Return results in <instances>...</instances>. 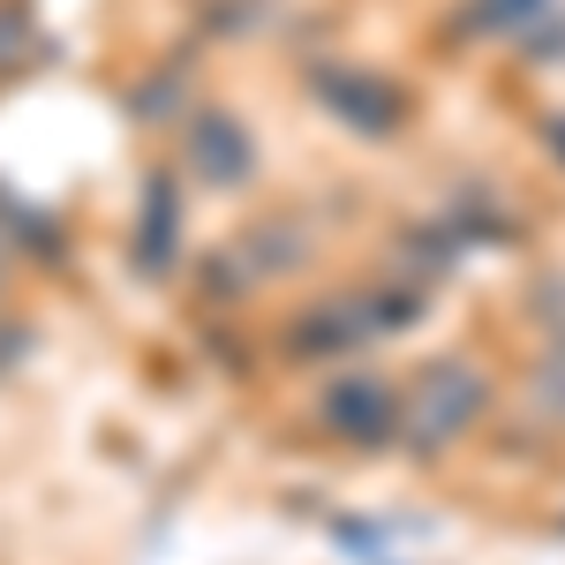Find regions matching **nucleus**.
Returning <instances> with one entry per match:
<instances>
[{
	"label": "nucleus",
	"mask_w": 565,
	"mask_h": 565,
	"mask_svg": "<svg viewBox=\"0 0 565 565\" xmlns=\"http://www.w3.org/2000/svg\"><path fill=\"white\" fill-rule=\"evenodd\" d=\"M362 84H370V76H324V98H332L340 114H354L362 129H385V121H392V98H370Z\"/></svg>",
	"instance_id": "4"
},
{
	"label": "nucleus",
	"mask_w": 565,
	"mask_h": 565,
	"mask_svg": "<svg viewBox=\"0 0 565 565\" xmlns=\"http://www.w3.org/2000/svg\"><path fill=\"white\" fill-rule=\"evenodd\" d=\"M324 415L340 423L348 437H385L392 430V415H399V399H392L377 377H348V385L324 399Z\"/></svg>",
	"instance_id": "2"
},
{
	"label": "nucleus",
	"mask_w": 565,
	"mask_h": 565,
	"mask_svg": "<svg viewBox=\"0 0 565 565\" xmlns=\"http://www.w3.org/2000/svg\"><path fill=\"white\" fill-rule=\"evenodd\" d=\"M143 204H151V212H143V249H136V257H143V271H159V242L174 249V189H167V181H151V196H143Z\"/></svg>",
	"instance_id": "5"
},
{
	"label": "nucleus",
	"mask_w": 565,
	"mask_h": 565,
	"mask_svg": "<svg viewBox=\"0 0 565 565\" xmlns=\"http://www.w3.org/2000/svg\"><path fill=\"white\" fill-rule=\"evenodd\" d=\"M196 167H204V181H242L249 174L242 129H234V121H204V129H196Z\"/></svg>",
	"instance_id": "3"
},
{
	"label": "nucleus",
	"mask_w": 565,
	"mask_h": 565,
	"mask_svg": "<svg viewBox=\"0 0 565 565\" xmlns=\"http://www.w3.org/2000/svg\"><path fill=\"white\" fill-rule=\"evenodd\" d=\"M476 407H482V392H476L468 370H430L423 385L407 392V430L423 437V445H445V437L460 430Z\"/></svg>",
	"instance_id": "1"
}]
</instances>
